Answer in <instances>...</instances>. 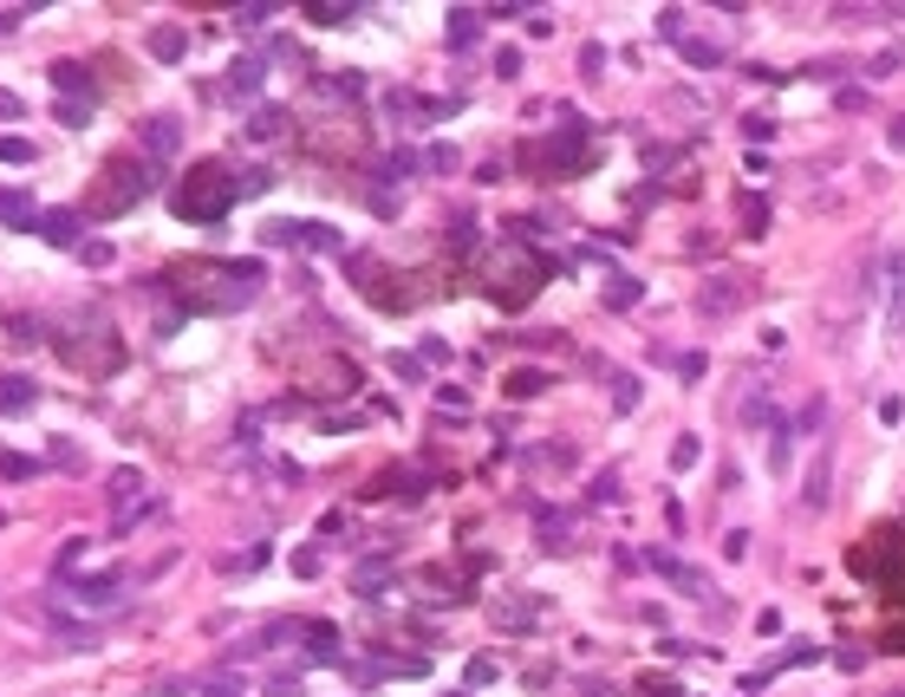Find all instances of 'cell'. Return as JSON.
<instances>
[{
  "label": "cell",
  "mask_w": 905,
  "mask_h": 697,
  "mask_svg": "<svg viewBox=\"0 0 905 697\" xmlns=\"http://www.w3.org/2000/svg\"><path fill=\"white\" fill-rule=\"evenodd\" d=\"M268 287V268L261 261H215V255H196V261H176L170 268V293L183 300V313H241L255 307Z\"/></svg>",
  "instance_id": "cell-1"
},
{
  "label": "cell",
  "mask_w": 905,
  "mask_h": 697,
  "mask_svg": "<svg viewBox=\"0 0 905 697\" xmlns=\"http://www.w3.org/2000/svg\"><path fill=\"white\" fill-rule=\"evenodd\" d=\"M53 352H60L66 365H78L85 378H118V372H125V333H118V320H105L98 307L60 320V326H53Z\"/></svg>",
  "instance_id": "cell-2"
},
{
  "label": "cell",
  "mask_w": 905,
  "mask_h": 697,
  "mask_svg": "<svg viewBox=\"0 0 905 697\" xmlns=\"http://www.w3.org/2000/svg\"><path fill=\"white\" fill-rule=\"evenodd\" d=\"M150 190H157V163H150V157H131V150H118V157H105V170L91 176V190H85L78 215H85V222L131 215Z\"/></svg>",
  "instance_id": "cell-3"
},
{
  "label": "cell",
  "mask_w": 905,
  "mask_h": 697,
  "mask_svg": "<svg viewBox=\"0 0 905 697\" xmlns=\"http://www.w3.org/2000/svg\"><path fill=\"white\" fill-rule=\"evenodd\" d=\"M548 275H554V261L528 255L521 242H502V248H488V255H483V287H488V300H495L502 313H521Z\"/></svg>",
  "instance_id": "cell-4"
},
{
  "label": "cell",
  "mask_w": 905,
  "mask_h": 697,
  "mask_svg": "<svg viewBox=\"0 0 905 697\" xmlns=\"http://www.w3.org/2000/svg\"><path fill=\"white\" fill-rule=\"evenodd\" d=\"M235 196H241V176H235L222 157H203V163H190V170H183V183H176L170 210L183 215V222H222V215L235 210Z\"/></svg>",
  "instance_id": "cell-5"
},
{
  "label": "cell",
  "mask_w": 905,
  "mask_h": 697,
  "mask_svg": "<svg viewBox=\"0 0 905 697\" xmlns=\"http://www.w3.org/2000/svg\"><path fill=\"white\" fill-rule=\"evenodd\" d=\"M53 593H60L66 607L105 613V607H125V600H131V580H125V573H78V580H60Z\"/></svg>",
  "instance_id": "cell-6"
},
{
  "label": "cell",
  "mask_w": 905,
  "mask_h": 697,
  "mask_svg": "<svg viewBox=\"0 0 905 697\" xmlns=\"http://www.w3.org/2000/svg\"><path fill=\"white\" fill-rule=\"evenodd\" d=\"M554 111H560V131L541 143V157H548L554 176H573V170H586V125L573 118V105H554Z\"/></svg>",
  "instance_id": "cell-7"
},
{
  "label": "cell",
  "mask_w": 905,
  "mask_h": 697,
  "mask_svg": "<svg viewBox=\"0 0 905 697\" xmlns=\"http://www.w3.org/2000/svg\"><path fill=\"white\" fill-rule=\"evenodd\" d=\"M743 300H750V280L730 275V268H717V275L697 287V313H703V320H730Z\"/></svg>",
  "instance_id": "cell-8"
},
{
  "label": "cell",
  "mask_w": 905,
  "mask_h": 697,
  "mask_svg": "<svg viewBox=\"0 0 905 697\" xmlns=\"http://www.w3.org/2000/svg\"><path fill=\"white\" fill-rule=\"evenodd\" d=\"M138 150L143 157H176V150H183V111H143Z\"/></svg>",
  "instance_id": "cell-9"
},
{
  "label": "cell",
  "mask_w": 905,
  "mask_h": 697,
  "mask_svg": "<svg viewBox=\"0 0 905 697\" xmlns=\"http://www.w3.org/2000/svg\"><path fill=\"white\" fill-rule=\"evenodd\" d=\"M645 567H651V573H665V580H671V587H678L685 600H710V607L723 613V600H717V593L703 587V573H697V567H685V560L671 555V548H651V555H645Z\"/></svg>",
  "instance_id": "cell-10"
},
{
  "label": "cell",
  "mask_w": 905,
  "mask_h": 697,
  "mask_svg": "<svg viewBox=\"0 0 905 697\" xmlns=\"http://www.w3.org/2000/svg\"><path fill=\"white\" fill-rule=\"evenodd\" d=\"M306 626H313V620H268L261 632L235 639V658H261V652H280V645H300V639H306Z\"/></svg>",
  "instance_id": "cell-11"
},
{
  "label": "cell",
  "mask_w": 905,
  "mask_h": 697,
  "mask_svg": "<svg viewBox=\"0 0 905 697\" xmlns=\"http://www.w3.org/2000/svg\"><path fill=\"white\" fill-rule=\"evenodd\" d=\"M548 620V600H535V593H502L495 600V626L502 632H535Z\"/></svg>",
  "instance_id": "cell-12"
},
{
  "label": "cell",
  "mask_w": 905,
  "mask_h": 697,
  "mask_svg": "<svg viewBox=\"0 0 905 697\" xmlns=\"http://www.w3.org/2000/svg\"><path fill=\"white\" fill-rule=\"evenodd\" d=\"M418 593H423V600H443V607H463V600H470V580H463L456 567H423Z\"/></svg>",
  "instance_id": "cell-13"
},
{
  "label": "cell",
  "mask_w": 905,
  "mask_h": 697,
  "mask_svg": "<svg viewBox=\"0 0 905 697\" xmlns=\"http://www.w3.org/2000/svg\"><path fill=\"white\" fill-rule=\"evenodd\" d=\"M33 405H40V385H33L26 372H0V418L33 411Z\"/></svg>",
  "instance_id": "cell-14"
},
{
  "label": "cell",
  "mask_w": 905,
  "mask_h": 697,
  "mask_svg": "<svg viewBox=\"0 0 905 697\" xmlns=\"http://www.w3.org/2000/svg\"><path fill=\"white\" fill-rule=\"evenodd\" d=\"M535 535H541V548H554V555H573V548H580V535H573V515H567V508H541V528H535Z\"/></svg>",
  "instance_id": "cell-15"
},
{
  "label": "cell",
  "mask_w": 905,
  "mask_h": 697,
  "mask_svg": "<svg viewBox=\"0 0 905 697\" xmlns=\"http://www.w3.org/2000/svg\"><path fill=\"white\" fill-rule=\"evenodd\" d=\"M300 652H306L313 665H340V658H346V645H340V632H333V626H320V620L306 626V639H300Z\"/></svg>",
  "instance_id": "cell-16"
},
{
  "label": "cell",
  "mask_w": 905,
  "mask_h": 697,
  "mask_svg": "<svg viewBox=\"0 0 905 697\" xmlns=\"http://www.w3.org/2000/svg\"><path fill=\"white\" fill-rule=\"evenodd\" d=\"M53 85H60V98H72V92H78V105H98V78H91L85 66H72V60H60V66H53Z\"/></svg>",
  "instance_id": "cell-17"
},
{
  "label": "cell",
  "mask_w": 905,
  "mask_h": 697,
  "mask_svg": "<svg viewBox=\"0 0 905 697\" xmlns=\"http://www.w3.org/2000/svg\"><path fill=\"white\" fill-rule=\"evenodd\" d=\"M143 46H150V60H163V66H170V60H183V53H190V33H183L176 20H163V26H150V40H143Z\"/></svg>",
  "instance_id": "cell-18"
},
{
  "label": "cell",
  "mask_w": 905,
  "mask_h": 697,
  "mask_svg": "<svg viewBox=\"0 0 905 697\" xmlns=\"http://www.w3.org/2000/svg\"><path fill=\"white\" fill-rule=\"evenodd\" d=\"M0 222L7 228H40V203L26 190H0Z\"/></svg>",
  "instance_id": "cell-19"
},
{
  "label": "cell",
  "mask_w": 905,
  "mask_h": 697,
  "mask_svg": "<svg viewBox=\"0 0 905 697\" xmlns=\"http://www.w3.org/2000/svg\"><path fill=\"white\" fill-rule=\"evenodd\" d=\"M828 476H834V457L821 450V457L808 463V483H801V495H808V508H828V489H834Z\"/></svg>",
  "instance_id": "cell-20"
},
{
  "label": "cell",
  "mask_w": 905,
  "mask_h": 697,
  "mask_svg": "<svg viewBox=\"0 0 905 697\" xmlns=\"http://www.w3.org/2000/svg\"><path fill=\"white\" fill-rule=\"evenodd\" d=\"M248 138H255V143L287 138V111H280V105H255V118H248Z\"/></svg>",
  "instance_id": "cell-21"
},
{
  "label": "cell",
  "mask_w": 905,
  "mask_h": 697,
  "mask_svg": "<svg viewBox=\"0 0 905 697\" xmlns=\"http://www.w3.org/2000/svg\"><path fill=\"white\" fill-rule=\"evenodd\" d=\"M40 228H46L60 248H72V242L85 235V215H78V210H53V215H40Z\"/></svg>",
  "instance_id": "cell-22"
},
{
  "label": "cell",
  "mask_w": 905,
  "mask_h": 697,
  "mask_svg": "<svg viewBox=\"0 0 905 697\" xmlns=\"http://www.w3.org/2000/svg\"><path fill=\"white\" fill-rule=\"evenodd\" d=\"M535 476H548V470H573V443H541V450H528L521 457Z\"/></svg>",
  "instance_id": "cell-23"
},
{
  "label": "cell",
  "mask_w": 905,
  "mask_h": 697,
  "mask_svg": "<svg viewBox=\"0 0 905 697\" xmlns=\"http://www.w3.org/2000/svg\"><path fill=\"white\" fill-rule=\"evenodd\" d=\"M678 46H685V66H723V46L717 40H691V33H678Z\"/></svg>",
  "instance_id": "cell-24"
},
{
  "label": "cell",
  "mask_w": 905,
  "mask_h": 697,
  "mask_svg": "<svg viewBox=\"0 0 905 697\" xmlns=\"http://www.w3.org/2000/svg\"><path fill=\"white\" fill-rule=\"evenodd\" d=\"M476 33H483V13H470V7H463V13H450V46H456V53H470V46H476Z\"/></svg>",
  "instance_id": "cell-25"
},
{
  "label": "cell",
  "mask_w": 905,
  "mask_h": 697,
  "mask_svg": "<svg viewBox=\"0 0 905 697\" xmlns=\"http://www.w3.org/2000/svg\"><path fill=\"white\" fill-rule=\"evenodd\" d=\"M788 463H795V423H775V443H768V470H775V476H788Z\"/></svg>",
  "instance_id": "cell-26"
},
{
  "label": "cell",
  "mask_w": 905,
  "mask_h": 697,
  "mask_svg": "<svg viewBox=\"0 0 905 697\" xmlns=\"http://www.w3.org/2000/svg\"><path fill=\"white\" fill-rule=\"evenodd\" d=\"M261 78H268V60H241V66H228V92H235V98H248Z\"/></svg>",
  "instance_id": "cell-27"
},
{
  "label": "cell",
  "mask_w": 905,
  "mask_h": 697,
  "mask_svg": "<svg viewBox=\"0 0 905 697\" xmlns=\"http://www.w3.org/2000/svg\"><path fill=\"white\" fill-rule=\"evenodd\" d=\"M352 13H358V7H346V0H313V7H306L313 26H346Z\"/></svg>",
  "instance_id": "cell-28"
},
{
  "label": "cell",
  "mask_w": 905,
  "mask_h": 697,
  "mask_svg": "<svg viewBox=\"0 0 905 697\" xmlns=\"http://www.w3.org/2000/svg\"><path fill=\"white\" fill-rule=\"evenodd\" d=\"M548 378H554V372H535V365H528V372H515V378H508V398H541V392H548Z\"/></svg>",
  "instance_id": "cell-29"
},
{
  "label": "cell",
  "mask_w": 905,
  "mask_h": 697,
  "mask_svg": "<svg viewBox=\"0 0 905 697\" xmlns=\"http://www.w3.org/2000/svg\"><path fill=\"white\" fill-rule=\"evenodd\" d=\"M111 502H118V508H125V502H138V508L150 502V495H143V476H138V470H125V476L111 483Z\"/></svg>",
  "instance_id": "cell-30"
},
{
  "label": "cell",
  "mask_w": 905,
  "mask_h": 697,
  "mask_svg": "<svg viewBox=\"0 0 905 697\" xmlns=\"http://www.w3.org/2000/svg\"><path fill=\"white\" fill-rule=\"evenodd\" d=\"M828 398H808V405H801V418H795V430H801V437H821V430H828Z\"/></svg>",
  "instance_id": "cell-31"
},
{
  "label": "cell",
  "mask_w": 905,
  "mask_h": 697,
  "mask_svg": "<svg viewBox=\"0 0 905 697\" xmlns=\"http://www.w3.org/2000/svg\"><path fill=\"white\" fill-rule=\"evenodd\" d=\"M53 118H60L66 131H85V125H91V105H78V98H60V105H53Z\"/></svg>",
  "instance_id": "cell-32"
},
{
  "label": "cell",
  "mask_w": 905,
  "mask_h": 697,
  "mask_svg": "<svg viewBox=\"0 0 905 697\" xmlns=\"http://www.w3.org/2000/svg\"><path fill=\"white\" fill-rule=\"evenodd\" d=\"M411 170H418V157H411V150H391V157H378V176H391V183H405Z\"/></svg>",
  "instance_id": "cell-33"
},
{
  "label": "cell",
  "mask_w": 905,
  "mask_h": 697,
  "mask_svg": "<svg viewBox=\"0 0 905 697\" xmlns=\"http://www.w3.org/2000/svg\"><path fill=\"white\" fill-rule=\"evenodd\" d=\"M300 248H333V255H340V228H320V222H300Z\"/></svg>",
  "instance_id": "cell-34"
},
{
  "label": "cell",
  "mask_w": 905,
  "mask_h": 697,
  "mask_svg": "<svg viewBox=\"0 0 905 697\" xmlns=\"http://www.w3.org/2000/svg\"><path fill=\"white\" fill-rule=\"evenodd\" d=\"M40 470H46L40 457H0V476H7V483H26V476H40Z\"/></svg>",
  "instance_id": "cell-35"
},
{
  "label": "cell",
  "mask_w": 905,
  "mask_h": 697,
  "mask_svg": "<svg viewBox=\"0 0 905 697\" xmlns=\"http://www.w3.org/2000/svg\"><path fill=\"white\" fill-rule=\"evenodd\" d=\"M638 293H645V287H638L632 275H613V287H606V307H638Z\"/></svg>",
  "instance_id": "cell-36"
},
{
  "label": "cell",
  "mask_w": 905,
  "mask_h": 697,
  "mask_svg": "<svg viewBox=\"0 0 905 697\" xmlns=\"http://www.w3.org/2000/svg\"><path fill=\"white\" fill-rule=\"evenodd\" d=\"M606 378H613V405L632 411V405H638V378H626V372H606Z\"/></svg>",
  "instance_id": "cell-37"
},
{
  "label": "cell",
  "mask_w": 905,
  "mask_h": 697,
  "mask_svg": "<svg viewBox=\"0 0 905 697\" xmlns=\"http://www.w3.org/2000/svg\"><path fill=\"white\" fill-rule=\"evenodd\" d=\"M53 463H60V470H85V450H78L72 437H53Z\"/></svg>",
  "instance_id": "cell-38"
},
{
  "label": "cell",
  "mask_w": 905,
  "mask_h": 697,
  "mask_svg": "<svg viewBox=\"0 0 905 697\" xmlns=\"http://www.w3.org/2000/svg\"><path fill=\"white\" fill-rule=\"evenodd\" d=\"M7 333H13V340H53V333H46L33 313H13V320H7Z\"/></svg>",
  "instance_id": "cell-39"
},
{
  "label": "cell",
  "mask_w": 905,
  "mask_h": 697,
  "mask_svg": "<svg viewBox=\"0 0 905 697\" xmlns=\"http://www.w3.org/2000/svg\"><path fill=\"white\" fill-rule=\"evenodd\" d=\"M743 228H750V235H763V228H768V203H763V196H743Z\"/></svg>",
  "instance_id": "cell-40"
},
{
  "label": "cell",
  "mask_w": 905,
  "mask_h": 697,
  "mask_svg": "<svg viewBox=\"0 0 905 697\" xmlns=\"http://www.w3.org/2000/svg\"><path fill=\"white\" fill-rule=\"evenodd\" d=\"M0 163H33V143H26V138H0Z\"/></svg>",
  "instance_id": "cell-41"
},
{
  "label": "cell",
  "mask_w": 905,
  "mask_h": 697,
  "mask_svg": "<svg viewBox=\"0 0 905 697\" xmlns=\"http://www.w3.org/2000/svg\"><path fill=\"white\" fill-rule=\"evenodd\" d=\"M320 548H293V573H300V580H313V573H320Z\"/></svg>",
  "instance_id": "cell-42"
},
{
  "label": "cell",
  "mask_w": 905,
  "mask_h": 697,
  "mask_svg": "<svg viewBox=\"0 0 905 697\" xmlns=\"http://www.w3.org/2000/svg\"><path fill=\"white\" fill-rule=\"evenodd\" d=\"M697 463V437H678V443H671V470H691Z\"/></svg>",
  "instance_id": "cell-43"
},
{
  "label": "cell",
  "mask_w": 905,
  "mask_h": 697,
  "mask_svg": "<svg viewBox=\"0 0 905 697\" xmlns=\"http://www.w3.org/2000/svg\"><path fill=\"white\" fill-rule=\"evenodd\" d=\"M580 72L600 78V72H606V46H586V53H580Z\"/></svg>",
  "instance_id": "cell-44"
},
{
  "label": "cell",
  "mask_w": 905,
  "mask_h": 697,
  "mask_svg": "<svg viewBox=\"0 0 905 697\" xmlns=\"http://www.w3.org/2000/svg\"><path fill=\"white\" fill-rule=\"evenodd\" d=\"M488 678H495V658L476 652V658H470V685H488Z\"/></svg>",
  "instance_id": "cell-45"
},
{
  "label": "cell",
  "mask_w": 905,
  "mask_h": 697,
  "mask_svg": "<svg viewBox=\"0 0 905 697\" xmlns=\"http://www.w3.org/2000/svg\"><path fill=\"white\" fill-rule=\"evenodd\" d=\"M13 118H26V105H20V98H13V92L0 85V125H13Z\"/></svg>",
  "instance_id": "cell-46"
},
{
  "label": "cell",
  "mask_w": 905,
  "mask_h": 697,
  "mask_svg": "<svg viewBox=\"0 0 905 697\" xmlns=\"http://www.w3.org/2000/svg\"><path fill=\"white\" fill-rule=\"evenodd\" d=\"M723 555L743 560V555H750V535H743V528H730V535H723Z\"/></svg>",
  "instance_id": "cell-47"
},
{
  "label": "cell",
  "mask_w": 905,
  "mask_h": 697,
  "mask_svg": "<svg viewBox=\"0 0 905 697\" xmlns=\"http://www.w3.org/2000/svg\"><path fill=\"white\" fill-rule=\"evenodd\" d=\"M268 697H306V685H300V678H287V672H280L274 685H268Z\"/></svg>",
  "instance_id": "cell-48"
},
{
  "label": "cell",
  "mask_w": 905,
  "mask_h": 697,
  "mask_svg": "<svg viewBox=\"0 0 905 697\" xmlns=\"http://www.w3.org/2000/svg\"><path fill=\"white\" fill-rule=\"evenodd\" d=\"M495 72H502V78H515V72H521V53H515V46H502V53H495Z\"/></svg>",
  "instance_id": "cell-49"
},
{
  "label": "cell",
  "mask_w": 905,
  "mask_h": 697,
  "mask_svg": "<svg viewBox=\"0 0 905 697\" xmlns=\"http://www.w3.org/2000/svg\"><path fill=\"white\" fill-rule=\"evenodd\" d=\"M423 163H430V170H456V150H450V143H437V150H430Z\"/></svg>",
  "instance_id": "cell-50"
},
{
  "label": "cell",
  "mask_w": 905,
  "mask_h": 697,
  "mask_svg": "<svg viewBox=\"0 0 905 697\" xmlns=\"http://www.w3.org/2000/svg\"><path fill=\"white\" fill-rule=\"evenodd\" d=\"M645 697H685V691H678V678H645Z\"/></svg>",
  "instance_id": "cell-51"
},
{
  "label": "cell",
  "mask_w": 905,
  "mask_h": 697,
  "mask_svg": "<svg viewBox=\"0 0 905 697\" xmlns=\"http://www.w3.org/2000/svg\"><path fill=\"white\" fill-rule=\"evenodd\" d=\"M593 502H620V483H613V470H606V476L593 483Z\"/></svg>",
  "instance_id": "cell-52"
},
{
  "label": "cell",
  "mask_w": 905,
  "mask_h": 697,
  "mask_svg": "<svg viewBox=\"0 0 905 697\" xmlns=\"http://www.w3.org/2000/svg\"><path fill=\"white\" fill-rule=\"evenodd\" d=\"M26 13H33V7H13V13H0V33H13V26H20Z\"/></svg>",
  "instance_id": "cell-53"
},
{
  "label": "cell",
  "mask_w": 905,
  "mask_h": 697,
  "mask_svg": "<svg viewBox=\"0 0 905 697\" xmlns=\"http://www.w3.org/2000/svg\"><path fill=\"white\" fill-rule=\"evenodd\" d=\"M893 143H905V118H899V125H893Z\"/></svg>",
  "instance_id": "cell-54"
}]
</instances>
